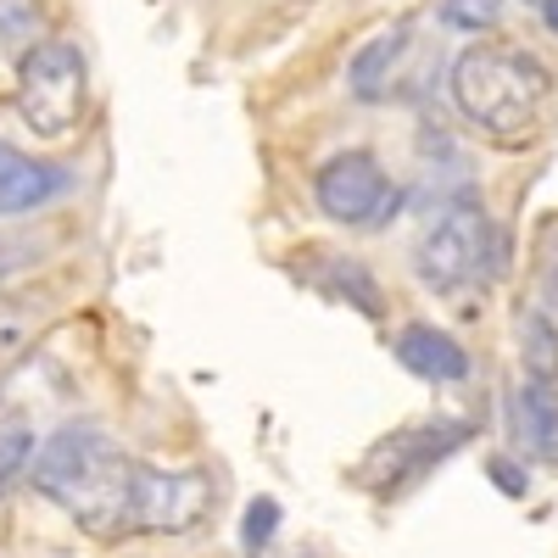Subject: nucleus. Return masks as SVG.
Segmentation results:
<instances>
[{"mask_svg": "<svg viewBox=\"0 0 558 558\" xmlns=\"http://www.w3.org/2000/svg\"><path fill=\"white\" fill-rule=\"evenodd\" d=\"M508 436L531 463H558V386H508Z\"/></svg>", "mask_w": 558, "mask_h": 558, "instance_id": "9", "label": "nucleus"}, {"mask_svg": "<svg viewBox=\"0 0 558 558\" xmlns=\"http://www.w3.org/2000/svg\"><path fill=\"white\" fill-rule=\"evenodd\" d=\"M547 28L558 34V0H547Z\"/></svg>", "mask_w": 558, "mask_h": 558, "instance_id": "19", "label": "nucleus"}, {"mask_svg": "<svg viewBox=\"0 0 558 558\" xmlns=\"http://www.w3.org/2000/svg\"><path fill=\"white\" fill-rule=\"evenodd\" d=\"M352 96L380 107V101H402L413 96V23H391L352 57Z\"/></svg>", "mask_w": 558, "mask_h": 558, "instance_id": "8", "label": "nucleus"}, {"mask_svg": "<svg viewBox=\"0 0 558 558\" xmlns=\"http://www.w3.org/2000/svg\"><path fill=\"white\" fill-rule=\"evenodd\" d=\"M536 307L558 318V223H547L536 241Z\"/></svg>", "mask_w": 558, "mask_h": 558, "instance_id": "14", "label": "nucleus"}, {"mask_svg": "<svg viewBox=\"0 0 558 558\" xmlns=\"http://www.w3.org/2000/svg\"><path fill=\"white\" fill-rule=\"evenodd\" d=\"M313 202H318L324 218L357 229V223H380L386 207L397 202V191H391L386 162L375 151L352 146V151H336L330 162L313 173Z\"/></svg>", "mask_w": 558, "mask_h": 558, "instance_id": "6", "label": "nucleus"}, {"mask_svg": "<svg viewBox=\"0 0 558 558\" xmlns=\"http://www.w3.org/2000/svg\"><path fill=\"white\" fill-rule=\"evenodd\" d=\"M84 101H89V73H84L78 45L73 39L28 45V57L17 62V118L34 134L57 140L84 118Z\"/></svg>", "mask_w": 558, "mask_h": 558, "instance_id": "4", "label": "nucleus"}, {"mask_svg": "<svg viewBox=\"0 0 558 558\" xmlns=\"http://www.w3.org/2000/svg\"><path fill=\"white\" fill-rule=\"evenodd\" d=\"M397 363L408 368V375L430 380V386L470 380V352H463L447 330H436V324H408V330L397 336Z\"/></svg>", "mask_w": 558, "mask_h": 558, "instance_id": "11", "label": "nucleus"}, {"mask_svg": "<svg viewBox=\"0 0 558 558\" xmlns=\"http://www.w3.org/2000/svg\"><path fill=\"white\" fill-rule=\"evenodd\" d=\"M514 336H520V363H525V380L558 386V318H547L542 307H520V318H514Z\"/></svg>", "mask_w": 558, "mask_h": 558, "instance_id": "12", "label": "nucleus"}, {"mask_svg": "<svg viewBox=\"0 0 558 558\" xmlns=\"http://www.w3.org/2000/svg\"><path fill=\"white\" fill-rule=\"evenodd\" d=\"M492 481H497L508 497H520V492H525V470H508L502 458H492Z\"/></svg>", "mask_w": 558, "mask_h": 558, "instance_id": "18", "label": "nucleus"}, {"mask_svg": "<svg viewBox=\"0 0 558 558\" xmlns=\"http://www.w3.org/2000/svg\"><path fill=\"white\" fill-rule=\"evenodd\" d=\"M23 463H34V441L23 430H12L7 441H0V486H7L12 475H23Z\"/></svg>", "mask_w": 558, "mask_h": 558, "instance_id": "17", "label": "nucleus"}, {"mask_svg": "<svg viewBox=\"0 0 558 558\" xmlns=\"http://www.w3.org/2000/svg\"><path fill=\"white\" fill-rule=\"evenodd\" d=\"M447 89L458 118L502 140V146L536 140L553 112V73L531 51H514V45H470L452 62Z\"/></svg>", "mask_w": 558, "mask_h": 558, "instance_id": "2", "label": "nucleus"}, {"mask_svg": "<svg viewBox=\"0 0 558 558\" xmlns=\"http://www.w3.org/2000/svg\"><path fill=\"white\" fill-rule=\"evenodd\" d=\"M28 481L57 508L89 531V536H129V497H134V458L118 452V441L96 425H68L45 441L28 463Z\"/></svg>", "mask_w": 558, "mask_h": 558, "instance_id": "1", "label": "nucleus"}, {"mask_svg": "<svg viewBox=\"0 0 558 558\" xmlns=\"http://www.w3.org/2000/svg\"><path fill=\"white\" fill-rule=\"evenodd\" d=\"M463 441H475V418H430V425H408L397 436H386L368 463L357 470V481L375 497H402L408 486H418L441 458H452Z\"/></svg>", "mask_w": 558, "mask_h": 558, "instance_id": "5", "label": "nucleus"}, {"mask_svg": "<svg viewBox=\"0 0 558 558\" xmlns=\"http://www.w3.org/2000/svg\"><path fill=\"white\" fill-rule=\"evenodd\" d=\"M508 0H441V23L447 28H463V34H481V28H497Z\"/></svg>", "mask_w": 558, "mask_h": 558, "instance_id": "15", "label": "nucleus"}, {"mask_svg": "<svg viewBox=\"0 0 558 558\" xmlns=\"http://www.w3.org/2000/svg\"><path fill=\"white\" fill-rule=\"evenodd\" d=\"M213 475L202 470H151L134 463V497H129V531H191L213 514Z\"/></svg>", "mask_w": 558, "mask_h": 558, "instance_id": "7", "label": "nucleus"}, {"mask_svg": "<svg viewBox=\"0 0 558 558\" xmlns=\"http://www.w3.org/2000/svg\"><path fill=\"white\" fill-rule=\"evenodd\" d=\"M324 268H330V291H341L357 313H368V318H380V313H386V296H380L375 274H368L363 263H352V257H330Z\"/></svg>", "mask_w": 558, "mask_h": 558, "instance_id": "13", "label": "nucleus"}, {"mask_svg": "<svg viewBox=\"0 0 558 558\" xmlns=\"http://www.w3.org/2000/svg\"><path fill=\"white\" fill-rule=\"evenodd\" d=\"M274 531H279V502H268V497L246 502V514H241V542H246V547H268Z\"/></svg>", "mask_w": 558, "mask_h": 558, "instance_id": "16", "label": "nucleus"}, {"mask_svg": "<svg viewBox=\"0 0 558 558\" xmlns=\"http://www.w3.org/2000/svg\"><path fill=\"white\" fill-rule=\"evenodd\" d=\"M497 263H502V235H497V223L481 213L475 196H458L452 207H441L436 223L413 246L418 286L436 291V296L463 291L470 279H492Z\"/></svg>", "mask_w": 558, "mask_h": 558, "instance_id": "3", "label": "nucleus"}, {"mask_svg": "<svg viewBox=\"0 0 558 558\" xmlns=\"http://www.w3.org/2000/svg\"><path fill=\"white\" fill-rule=\"evenodd\" d=\"M62 191H73L68 168L39 162V157H23V151H12V146H0V218L34 213V207H45V202H57Z\"/></svg>", "mask_w": 558, "mask_h": 558, "instance_id": "10", "label": "nucleus"}]
</instances>
